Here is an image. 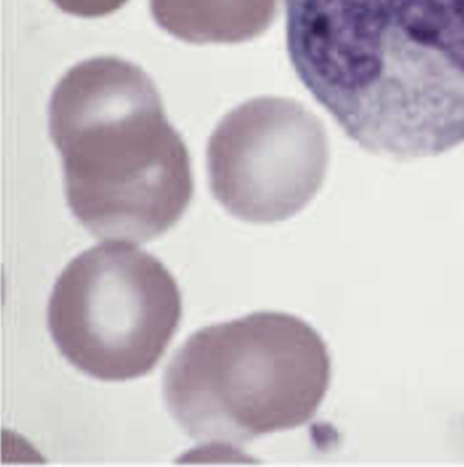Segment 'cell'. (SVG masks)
<instances>
[{"instance_id":"3","label":"cell","mask_w":464,"mask_h":467,"mask_svg":"<svg viewBox=\"0 0 464 467\" xmlns=\"http://www.w3.org/2000/svg\"><path fill=\"white\" fill-rule=\"evenodd\" d=\"M331 383V358L311 325L253 312L192 334L164 378L168 409L203 447H242L314 419Z\"/></svg>"},{"instance_id":"6","label":"cell","mask_w":464,"mask_h":467,"mask_svg":"<svg viewBox=\"0 0 464 467\" xmlns=\"http://www.w3.org/2000/svg\"><path fill=\"white\" fill-rule=\"evenodd\" d=\"M279 0H150L157 24L191 44H237L263 35Z\"/></svg>"},{"instance_id":"4","label":"cell","mask_w":464,"mask_h":467,"mask_svg":"<svg viewBox=\"0 0 464 467\" xmlns=\"http://www.w3.org/2000/svg\"><path fill=\"white\" fill-rule=\"evenodd\" d=\"M178 282L161 261L129 243L96 245L74 258L48 303V327L63 358L104 381L156 368L180 325Z\"/></svg>"},{"instance_id":"7","label":"cell","mask_w":464,"mask_h":467,"mask_svg":"<svg viewBox=\"0 0 464 467\" xmlns=\"http://www.w3.org/2000/svg\"><path fill=\"white\" fill-rule=\"evenodd\" d=\"M60 10L82 18L108 16L123 7L129 0H52Z\"/></svg>"},{"instance_id":"1","label":"cell","mask_w":464,"mask_h":467,"mask_svg":"<svg viewBox=\"0 0 464 467\" xmlns=\"http://www.w3.org/2000/svg\"><path fill=\"white\" fill-rule=\"evenodd\" d=\"M304 87L350 140L407 161L464 143V0H286Z\"/></svg>"},{"instance_id":"5","label":"cell","mask_w":464,"mask_h":467,"mask_svg":"<svg viewBox=\"0 0 464 467\" xmlns=\"http://www.w3.org/2000/svg\"><path fill=\"white\" fill-rule=\"evenodd\" d=\"M328 164L320 119L282 97H259L232 110L207 149L212 195L233 217L253 223L301 212L325 183Z\"/></svg>"},{"instance_id":"2","label":"cell","mask_w":464,"mask_h":467,"mask_svg":"<svg viewBox=\"0 0 464 467\" xmlns=\"http://www.w3.org/2000/svg\"><path fill=\"white\" fill-rule=\"evenodd\" d=\"M49 131L62 156L68 206L97 239L150 242L190 206L186 143L138 66L102 57L71 68L52 93Z\"/></svg>"}]
</instances>
